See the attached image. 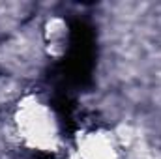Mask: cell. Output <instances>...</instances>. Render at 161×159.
I'll use <instances>...</instances> for the list:
<instances>
[{
    "label": "cell",
    "instance_id": "obj_1",
    "mask_svg": "<svg viewBox=\"0 0 161 159\" xmlns=\"http://www.w3.org/2000/svg\"><path fill=\"white\" fill-rule=\"evenodd\" d=\"M69 54L58 68V75L69 86H84L90 82L94 66V32L82 21H71Z\"/></svg>",
    "mask_w": 161,
    "mask_h": 159
},
{
    "label": "cell",
    "instance_id": "obj_2",
    "mask_svg": "<svg viewBox=\"0 0 161 159\" xmlns=\"http://www.w3.org/2000/svg\"><path fill=\"white\" fill-rule=\"evenodd\" d=\"M36 157L38 159H53V154H41V152H38Z\"/></svg>",
    "mask_w": 161,
    "mask_h": 159
}]
</instances>
